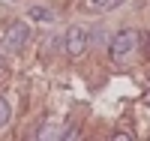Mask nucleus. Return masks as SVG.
I'll list each match as a JSON object with an SVG mask.
<instances>
[{"instance_id":"f257e3e1","label":"nucleus","mask_w":150,"mask_h":141,"mask_svg":"<svg viewBox=\"0 0 150 141\" xmlns=\"http://www.w3.org/2000/svg\"><path fill=\"white\" fill-rule=\"evenodd\" d=\"M135 45H138V33L135 30H120L108 42V54H111V60H126L135 51Z\"/></svg>"},{"instance_id":"f03ea898","label":"nucleus","mask_w":150,"mask_h":141,"mask_svg":"<svg viewBox=\"0 0 150 141\" xmlns=\"http://www.w3.org/2000/svg\"><path fill=\"white\" fill-rule=\"evenodd\" d=\"M27 36H30V27L24 21H12L6 33H3V51H9V54H15V51L24 48V42H27Z\"/></svg>"},{"instance_id":"7ed1b4c3","label":"nucleus","mask_w":150,"mask_h":141,"mask_svg":"<svg viewBox=\"0 0 150 141\" xmlns=\"http://www.w3.org/2000/svg\"><path fill=\"white\" fill-rule=\"evenodd\" d=\"M87 45H90V33H87L84 27H69V30H66V54H69L72 60L84 57Z\"/></svg>"},{"instance_id":"20e7f679","label":"nucleus","mask_w":150,"mask_h":141,"mask_svg":"<svg viewBox=\"0 0 150 141\" xmlns=\"http://www.w3.org/2000/svg\"><path fill=\"white\" fill-rule=\"evenodd\" d=\"M123 0H78V9L87 12V15H99V12H111L117 9Z\"/></svg>"},{"instance_id":"39448f33","label":"nucleus","mask_w":150,"mask_h":141,"mask_svg":"<svg viewBox=\"0 0 150 141\" xmlns=\"http://www.w3.org/2000/svg\"><path fill=\"white\" fill-rule=\"evenodd\" d=\"M36 138H39V141H57V138H66V129L57 120H45L42 129L36 132Z\"/></svg>"},{"instance_id":"423d86ee","label":"nucleus","mask_w":150,"mask_h":141,"mask_svg":"<svg viewBox=\"0 0 150 141\" xmlns=\"http://www.w3.org/2000/svg\"><path fill=\"white\" fill-rule=\"evenodd\" d=\"M9 117H12V105H9V99L0 96V129L9 123Z\"/></svg>"},{"instance_id":"0eeeda50","label":"nucleus","mask_w":150,"mask_h":141,"mask_svg":"<svg viewBox=\"0 0 150 141\" xmlns=\"http://www.w3.org/2000/svg\"><path fill=\"white\" fill-rule=\"evenodd\" d=\"M30 18H36V21H51L54 12H48L45 6H33V9H30Z\"/></svg>"},{"instance_id":"6e6552de","label":"nucleus","mask_w":150,"mask_h":141,"mask_svg":"<svg viewBox=\"0 0 150 141\" xmlns=\"http://www.w3.org/2000/svg\"><path fill=\"white\" fill-rule=\"evenodd\" d=\"M0 66H3V63H0Z\"/></svg>"}]
</instances>
